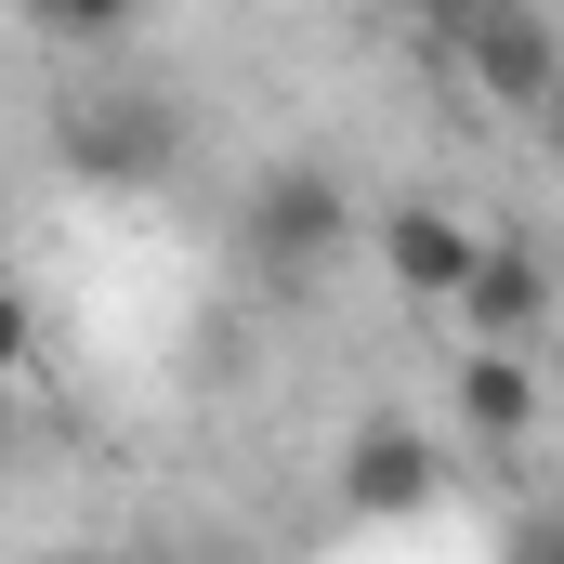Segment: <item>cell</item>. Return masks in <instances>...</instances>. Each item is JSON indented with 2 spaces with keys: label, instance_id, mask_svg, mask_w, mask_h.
Listing matches in <instances>:
<instances>
[{
  "label": "cell",
  "instance_id": "obj_1",
  "mask_svg": "<svg viewBox=\"0 0 564 564\" xmlns=\"http://www.w3.org/2000/svg\"><path fill=\"white\" fill-rule=\"evenodd\" d=\"M341 250H355V184H341V171L289 158V171H263V184H250V263H263L276 289L328 276Z\"/></svg>",
  "mask_w": 564,
  "mask_h": 564
},
{
  "label": "cell",
  "instance_id": "obj_2",
  "mask_svg": "<svg viewBox=\"0 0 564 564\" xmlns=\"http://www.w3.org/2000/svg\"><path fill=\"white\" fill-rule=\"evenodd\" d=\"M446 53H459V79L486 106H552V79H564V26L539 0H459L446 13Z\"/></svg>",
  "mask_w": 564,
  "mask_h": 564
},
{
  "label": "cell",
  "instance_id": "obj_3",
  "mask_svg": "<svg viewBox=\"0 0 564 564\" xmlns=\"http://www.w3.org/2000/svg\"><path fill=\"white\" fill-rule=\"evenodd\" d=\"M328 486H341L355 525H408V512L446 499V446H433L408 408H368V421L341 433V473H328Z\"/></svg>",
  "mask_w": 564,
  "mask_h": 564
},
{
  "label": "cell",
  "instance_id": "obj_4",
  "mask_svg": "<svg viewBox=\"0 0 564 564\" xmlns=\"http://www.w3.org/2000/svg\"><path fill=\"white\" fill-rule=\"evenodd\" d=\"M368 250H381V289H394V302H421V315H446L486 237H473V224H459L446 197H394V210L368 224Z\"/></svg>",
  "mask_w": 564,
  "mask_h": 564
},
{
  "label": "cell",
  "instance_id": "obj_5",
  "mask_svg": "<svg viewBox=\"0 0 564 564\" xmlns=\"http://www.w3.org/2000/svg\"><path fill=\"white\" fill-rule=\"evenodd\" d=\"M446 315H459V355H525V341L552 328V263H539V250H512V237H486Z\"/></svg>",
  "mask_w": 564,
  "mask_h": 564
},
{
  "label": "cell",
  "instance_id": "obj_6",
  "mask_svg": "<svg viewBox=\"0 0 564 564\" xmlns=\"http://www.w3.org/2000/svg\"><path fill=\"white\" fill-rule=\"evenodd\" d=\"M171 106L158 93H93V106H66V171H93V184H171Z\"/></svg>",
  "mask_w": 564,
  "mask_h": 564
},
{
  "label": "cell",
  "instance_id": "obj_7",
  "mask_svg": "<svg viewBox=\"0 0 564 564\" xmlns=\"http://www.w3.org/2000/svg\"><path fill=\"white\" fill-rule=\"evenodd\" d=\"M459 433L473 446H525L539 433V368L525 355H459Z\"/></svg>",
  "mask_w": 564,
  "mask_h": 564
},
{
  "label": "cell",
  "instance_id": "obj_8",
  "mask_svg": "<svg viewBox=\"0 0 564 564\" xmlns=\"http://www.w3.org/2000/svg\"><path fill=\"white\" fill-rule=\"evenodd\" d=\"M26 355H40V328H26V302H13V289H0V394H13V381H26Z\"/></svg>",
  "mask_w": 564,
  "mask_h": 564
}]
</instances>
